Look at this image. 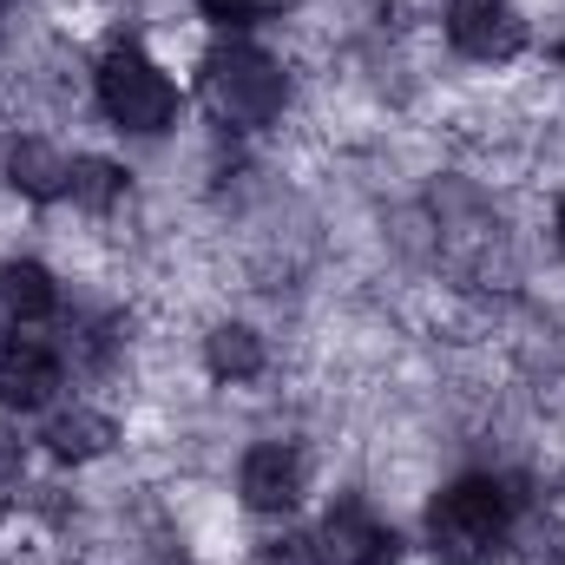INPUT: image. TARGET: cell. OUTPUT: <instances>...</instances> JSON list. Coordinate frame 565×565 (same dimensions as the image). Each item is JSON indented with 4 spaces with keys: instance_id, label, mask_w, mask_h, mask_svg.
<instances>
[{
    "instance_id": "cell-2",
    "label": "cell",
    "mask_w": 565,
    "mask_h": 565,
    "mask_svg": "<svg viewBox=\"0 0 565 565\" xmlns=\"http://www.w3.org/2000/svg\"><path fill=\"white\" fill-rule=\"evenodd\" d=\"M282 93H289L282 66L264 46H250V40L211 46V60H204V106L224 126H270L282 113Z\"/></svg>"
},
{
    "instance_id": "cell-12",
    "label": "cell",
    "mask_w": 565,
    "mask_h": 565,
    "mask_svg": "<svg viewBox=\"0 0 565 565\" xmlns=\"http://www.w3.org/2000/svg\"><path fill=\"white\" fill-rule=\"evenodd\" d=\"M66 191H73V204H86V211H113V204H119V191H126V171H119V164H106V158H73Z\"/></svg>"
},
{
    "instance_id": "cell-1",
    "label": "cell",
    "mask_w": 565,
    "mask_h": 565,
    "mask_svg": "<svg viewBox=\"0 0 565 565\" xmlns=\"http://www.w3.org/2000/svg\"><path fill=\"white\" fill-rule=\"evenodd\" d=\"M513 533V493L487 473L454 480L427 513V546L440 565H493Z\"/></svg>"
},
{
    "instance_id": "cell-7",
    "label": "cell",
    "mask_w": 565,
    "mask_h": 565,
    "mask_svg": "<svg viewBox=\"0 0 565 565\" xmlns=\"http://www.w3.org/2000/svg\"><path fill=\"white\" fill-rule=\"evenodd\" d=\"M244 500L257 513H289L302 500V454L282 447V440L250 447V460H244Z\"/></svg>"
},
{
    "instance_id": "cell-14",
    "label": "cell",
    "mask_w": 565,
    "mask_h": 565,
    "mask_svg": "<svg viewBox=\"0 0 565 565\" xmlns=\"http://www.w3.org/2000/svg\"><path fill=\"white\" fill-rule=\"evenodd\" d=\"M13 480H20V440L0 427V487H13Z\"/></svg>"
},
{
    "instance_id": "cell-3",
    "label": "cell",
    "mask_w": 565,
    "mask_h": 565,
    "mask_svg": "<svg viewBox=\"0 0 565 565\" xmlns=\"http://www.w3.org/2000/svg\"><path fill=\"white\" fill-rule=\"evenodd\" d=\"M99 106L113 113V126L126 132H164L178 119V93L171 79L145 60L139 46H113L99 60Z\"/></svg>"
},
{
    "instance_id": "cell-5",
    "label": "cell",
    "mask_w": 565,
    "mask_h": 565,
    "mask_svg": "<svg viewBox=\"0 0 565 565\" xmlns=\"http://www.w3.org/2000/svg\"><path fill=\"white\" fill-rule=\"evenodd\" d=\"M322 565H395V533L375 526L355 500L329 507V520H322Z\"/></svg>"
},
{
    "instance_id": "cell-10",
    "label": "cell",
    "mask_w": 565,
    "mask_h": 565,
    "mask_svg": "<svg viewBox=\"0 0 565 565\" xmlns=\"http://www.w3.org/2000/svg\"><path fill=\"white\" fill-rule=\"evenodd\" d=\"M204 362H211V375H217V382H250V375L264 369V342H257V329L224 322V329H211Z\"/></svg>"
},
{
    "instance_id": "cell-13",
    "label": "cell",
    "mask_w": 565,
    "mask_h": 565,
    "mask_svg": "<svg viewBox=\"0 0 565 565\" xmlns=\"http://www.w3.org/2000/svg\"><path fill=\"white\" fill-rule=\"evenodd\" d=\"M211 20H244V13H257V7H270V0H198Z\"/></svg>"
},
{
    "instance_id": "cell-11",
    "label": "cell",
    "mask_w": 565,
    "mask_h": 565,
    "mask_svg": "<svg viewBox=\"0 0 565 565\" xmlns=\"http://www.w3.org/2000/svg\"><path fill=\"white\" fill-rule=\"evenodd\" d=\"M46 447L60 460H93V454L113 447V422L93 415V408H66V415H53V427H46Z\"/></svg>"
},
{
    "instance_id": "cell-4",
    "label": "cell",
    "mask_w": 565,
    "mask_h": 565,
    "mask_svg": "<svg viewBox=\"0 0 565 565\" xmlns=\"http://www.w3.org/2000/svg\"><path fill=\"white\" fill-rule=\"evenodd\" d=\"M447 33H454V46L467 60H513L526 46V20L507 0H454Z\"/></svg>"
},
{
    "instance_id": "cell-9",
    "label": "cell",
    "mask_w": 565,
    "mask_h": 565,
    "mask_svg": "<svg viewBox=\"0 0 565 565\" xmlns=\"http://www.w3.org/2000/svg\"><path fill=\"white\" fill-rule=\"evenodd\" d=\"M66 171H73V164L40 139H20L7 151V184L26 191V198H60V191H66Z\"/></svg>"
},
{
    "instance_id": "cell-8",
    "label": "cell",
    "mask_w": 565,
    "mask_h": 565,
    "mask_svg": "<svg viewBox=\"0 0 565 565\" xmlns=\"http://www.w3.org/2000/svg\"><path fill=\"white\" fill-rule=\"evenodd\" d=\"M53 302H60V289L40 264H0V316L7 322H40V316H53Z\"/></svg>"
},
{
    "instance_id": "cell-6",
    "label": "cell",
    "mask_w": 565,
    "mask_h": 565,
    "mask_svg": "<svg viewBox=\"0 0 565 565\" xmlns=\"http://www.w3.org/2000/svg\"><path fill=\"white\" fill-rule=\"evenodd\" d=\"M60 388V362L53 349L26 342V335H7L0 342V402L7 408H46Z\"/></svg>"
},
{
    "instance_id": "cell-15",
    "label": "cell",
    "mask_w": 565,
    "mask_h": 565,
    "mask_svg": "<svg viewBox=\"0 0 565 565\" xmlns=\"http://www.w3.org/2000/svg\"><path fill=\"white\" fill-rule=\"evenodd\" d=\"M559 244H565V204H559Z\"/></svg>"
}]
</instances>
